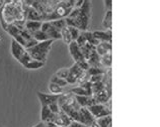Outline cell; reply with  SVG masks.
Returning a JSON list of instances; mask_svg holds the SVG:
<instances>
[{
  "label": "cell",
  "mask_w": 160,
  "mask_h": 127,
  "mask_svg": "<svg viewBox=\"0 0 160 127\" xmlns=\"http://www.w3.org/2000/svg\"><path fill=\"white\" fill-rule=\"evenodd\" d=\"M112 46L111 42H99V44L95 46V52L99 57H103L106 54H112Z\"/></svg>",
  "instance_id": "cell-18"
},
{
  "label": "cell",
  "mask_w": 160,
  "mask_h": 127,
  "mask_svg": "<svg viewBox=\"0 0 160 127\" xmlns=\"http://www.w3.org/2000/svg\"><path fill=\"white\" fill-rule=\"evenodd\" d=\"M103 76L104 75H98V76H91V77H89V81L91 84H95V83H98L100 81H102L103 79Z\"/></svg>",
  "instance_id": "cell-38"
},
{
  "label": "cell",
  "mask_w": 160,
  "mask_h": 127,
  "mask_svg": "<svg viewBox=\"0 0 160 127\" xmlns=\"http://www.w3.org/2000/svg\"><path fill=\"white\" fill-rule=\"evenodd\" d=\"M33 127H46V124L44 123V122H42V121H41V122H39L38 124H36Z\"/></svg>",
  "instance_id": "cell-44"
},
{
  "label": "cell",
  "mask_w": 160,
  "mask_h": 127,
  "mask_svg": "<svg viewBox=\"0 0 160 127\" xmlns=\"http://www.w3.org/2000/svg\"><path fill=\"white\" fill-rule=\"evenodd\" d=\"M73 8H74L73 0H62V1H59L57 6L55 7L54 11L49 16H47L45 21L65 19L70 14V12L72 11Z\"/></svg>",
  "instance_id": "cell-7"
},
{
  "label": "cell",
  "mask_w": 160,
  "mask_h": 127,
  "mask_svg": "<svg viewBox=\"0 0 160 127\" xmlns=\"http://www.w3.org/2000/svg\"><path fill=\"white\" fill-rule=\"evenodd\" d=\"M71 120L69 116L67 115V114L62 111V110L60 109V111H59L57 114H55L54 115V118H53V123L56 124L58 126H64V127H68L69 124L71 123Z\"/></svg>",
  "instance_id": "cell-13"
},
{
  "label": "cell",
  "mask_w": 160,
  "mask_h": 127,
  "mask_svg": "<svg viewBox=\"0 0 160 127\" xmlns=\"http://www.w3.org/2000/svg\"><path fill=\"white\" fill-rule=\"evenodd\" d=\"M48 107H49L50 110H51V112L54 113V114H57L59 111H60V107H59L58 102L57 103H53V104H51L50 106H48Z\"/></svg>",
  "instance_id": "cell-39"
},
{
  "label": "cell",
  "mask_w": 160,
  "mask_h": 127,
  "mask_svg": "<svg viewBox=\"0 0 160 127\" xmlns=\"http://www.w3.org/2000/svg\"><path fill=\"white\" fill-rule=\"evenodd\" d=\"M81 32H82V35H84V37H85V40H86V41L88 42V44H90L91 45H93V46H96L99 44V42L94 39L93 35H92V31H81Z\"/></svg>",
  "instance_id": "cell-27"
},
{
  "label": "cell",
  "mask_w": 160,
  "mask_h": 127,
  "mask_svg": "<svg viewBox=\"0 0 160 127\" xmlns=\"http://www.w3.org/2000/svg\"><path fill=\"white\" fill-rule=\"evenodd\" d=\"M60 33H61V39L63 40V41H64L65 44L69 45L70 42L72 41V39H71V35H70L68 26H66L65 28H63Z\"/></svg>",
  "instance_id": "cell-30"
},
{
  "label": "cell",
  "mask_w": 160,
  "mask_h": 127,
  "mask_svg": "<svg viewBox=\"0 0 160 127\" xmlns=\"http://www.w3.org/2000/svg\"><path fill=\"white\" fill-rule=\"evenodd\" d=\"M33 37V40H36L38 42H42V41H46V40H50V37L47 35V33H45L42 31H38L32 35Z\"/></svg>",
  "instance_id": "cell-28"
},
{
  "label": "cell",
  "mask_w": 160,
  "mask_h": 127,
  "mask_svg": "<svg viewBox=\"0 0 160 127\" xmlns=\"http://www.w3.org/2000/svg\"><path fill=\"white\" fill-rule=\"evenodd\" d=\"M95 120V118L92 116V114L89 112L87 108L81 107L79 110V122L84 124L85 126H89L92 122Z\"/></svg>",
  "instance_id": "cell-15"
},
{
  "label": "cell",
  "mask_w": 160,
  "mask_h": 127,
  "mask_svg": "<svg viewBox=\"0 0 160 127\" xmlns=\"http://www.w3.org/2000/svg\"><path fill=\"white\" fill-rule=\"evenodd\" d=\"M49 90H50V92H51V94H53V95L63 94V88L58 86V85H56V84H54V83L49 84Z\"/></svg>",
  "instance_id": "cell-32"
},
{
  "label": "cell",
  "mask_w": 160,
  "mask_h": 127,
  "mask_svg": "<svg viewBox=\"0 0 160 127\" xmlns=\"http://www.w3.org/2000/svg\"><path fill=\"white\" fill-rule=\"evenodd\" d=\"M24 23L8 25V26L4 27L3 29L12 37V40H15L22 46H23L26 49H28L29 48H32V46L36 45L38 44V41L36 40H33L31 33L26 29Z\"/></svg>",
  "instance_id": "cell-3"
},
{
  "label": "cell",
  "mask_w": 160,
  "mask_h": 127,
  "mask_svg": "<svg viewBox=\"0 0 160 127\" xmlns=\"http://www.w3.org/2000/svg\"><path fill=\"white\" fill-rule=\"evenodd\" d=\"M88 80H89V75H88L87 71H83L82 73L77 77V83L82 84V83L87 82Z\"/></svg>",
  "instance_id": "cell-36"
},
{
  "label": "cell",
  "mask_w": 160,
  "mask_h": 127,
  "mask_svg": "<svg viewBox=\"0 0 160 127\" xmlns=\"http://www.w3.org/2000/svg\"><path fill=\"white\" fill-rule=\"evenodd\" d=\"M75 42L78 45V46L79 48H81V46H83V45H85L86 44H87V41H86V40H85V37H84V35H82V32H80V35H79V36H78V39L75 40Z\"/></svg>",
  "instance_id": "cell-37"
},
{
  "label": "cell",
  "mask_w": 160,
  "mask_h": 127,
  "mask_svg": "<svg viewBox=\"0 0 160 127\" xmlns=\"http://www.w3.org/2000/svg\"><path fill=\"white\" fill-rule=\"evenodd\" d=\"M4 4H5V1H3V0H0V8H2Z\"/></svg>",
  "instance_id": "cell-45"
},
{
  "label": "cell",
  "mask_w": 160,
  "mask_h": 127,
  "mask_svg": "<svg viewBox=\"0 0 160 127\" xmlns=\"http://www.w3.org/2000/svg\"><path fill=\"white\" fill-rule=\"evenodd\" d=\"M112 54H106L103 57H100V65H102V68H111L112 67Z\"/></svg>",
  "instance_id": "cell-29"
},
{
  "label": "cell",
  "mask_w": 160,
  "mask_h": 127,
  "mask_svg": "<svg viewBox=\"0 0 160 127\" xmlns=\"http://www.w3.org/2000/svg\"><path fill=\"white\" fill-rule=\"evenodd\" d=\"M92 96L94 97L98 104H108V102L112 98V88L106 87V89H103L102 91L96 93Z\"/></svg>",
  "instance_id": "cell-14"
},
{
  "label": "cell",
  "mask_w": 160,
  "mask_h": 127,
  "mask_svg": "<svg viewBox=\"0 0 160 127\" xmlns=\"http://www.w3.org/2000/svg\"><path fill=\"white\" fill-rule=\"evenodd\" d=\"M69 53L71 54V57L74 60L75 64H79L82 62H85L86 60L82 56V53L80 50V48L75 41H71L69 44Z\"/></svg>",
  "instance_id": "cell-11"
},
{
  "label": "cell",
  "mask_w": 160,
  "mask_h": 127,
  "mask_svg": "<svg viewBox=\"0 0 160 127\" xmlns=\"http://www.w3.org/2000/svg\"><path fill=\"white\" fill-rule=\"evenodd\" d=\"M50 83H54V84H56L58 85V86H60V87H65L67 86V82H66V80H63L61 78H58L57 76H52V78H51V81H50Z\"/></svg>",
  "instance_id": "cell-33"
},
{
  "label": "cell",
  "mask_w": 160,
  "mask_h": 127,
  "mask_svg": "<svg viewBox=\"0 0 160 127\" xmlns=\"http://www.w3.org/2000/svg\"><path fill=\"white\" fill-rule=\"evenodd\" d=\"M94 39L98 42H111L112 44V31H95L92 32Z\"/></svg>",
  "instance_id": "cell-16"
},
{
  "label": "cell",
  "mask_w": 160,
  "mask_h": 127,
  "mask_svg": "<svg viewBox=\"0 0 160 127\" xmlns=\"http://www.w3.org/2000/svg\"><path fill=\"white\" fill-rule=\"evenodd\" d=\"M112 10L106 11L104 17L102 20V26L108 29V31H112Z\"/></svg>",
  "instance_id": "cell-23"
},
{
  "label": "cell",
  "mask_w": 160,
  "mask_h": 127,
  "mask_svg": "<svg viewBox=\"0 0 160 127\" xmlns=\"http://www.w3.org/2000/svg\"><path fill=\"white\" fill-rule=\"evenodd\" d=\"M41 26H42L41 21H29V20H27L26 23H24V27H26V29L29 33H31L32 35L35 32H37L38 31H41Z\"/></svg>",
  "instance_id": "cell-20"
},
{
  "label": "cell",
  "mask_w": 160,
  "mask_h": 127,
  "mask_svg": "<svg viewBox=\"0 0 160 127\" xmlns=\"http://www.w3.org/2000/svg\"><path fill=\"white\" fill-rule=\"evenodd\" d=\"M58 104L60 109L69 116L71 120L79 122V110L81 107L77 103L74 94L71 92L61 94L58 100Z\"/></svg>",
  "instance_id": "cell-5"
},
{
  "label": "cell",
  "mask_w": 160,
  "mask_h": 127,
  "mask_svg": "<svg viewBox=\"0 0 160 127\" xmlns=\"http://www.w3.org/2000/svg\"><path fill=\"white\" fill-rule=\"evenodd\" d=\"M54 41L55 40H46V41L38 42L36 45L28 49L27 50L29 54V56H31L35 61L46 64L47 59H48V54L52 49V45L54 44Z\"/></svg>",
  "instance_id": "cell-6"
},
{
  "label": "cell",
  "mask_w": 160,
  "mask_h": 127,
  "mask_svg": "<svg viewBox=\"0 0 160 127\" xmlns=\"http://www.w3.org/2000/svg\"><path fill=\"white\" fill-rule=\"evenodd\" d=\"M41 31H44L45 33H47V35L50 37V40H56L61 39V33L58 31H56L49 21H43V22H42Z\"/></svg>",
  "instance_id": "cell-9"
},
{
  "label": "cell",
  "mask_w": 160,
  "mask_h": 127,
  "mask_svg": "<svg viewBox=\"0 0 160 127\" xmlns=\"http://www.w3.org/2000/svg\"><path fill=\"white\" fill-rule=\"evenodd\" d=\"M37 96L42 106H50L53 103H57L60 95H53V94H46V93L38 92Z\"/></svg>",
  "instance_id": "cell-12"
},
{
  "label": "cell",
  "mask_w": 160,
  "mask_h": 127,
  "mask_svg": "<svg viewBox=\"0 0 160 127\" xmlns=\"http://www.w3.org/2000/svg\"><path fill=\"white\" fill-rule=\"evenodd\" d=\"M88 127H99V125H98V122H96V119L93 121V122H92V123L89 125V126H88Z\"/></svg>",
  "instance_id": "cell-43"
},
{
  "label": "cell",
  "mask_w": 160,
  "mask_h": 127,
  "mask_svg": "<svg viewBox=\"0 0 160 127\" xmlns=\"http://www.w3.org/2000/svg\"><path fill=\"white\" fill-rule=\"evenodd\" d=\"M91 17V2L84 0L81 7L73 8L65 18L67 26L76 27L80 31H86Z\"/></svg>",
  "instance_id": "cell-2"
},
{
  "label": "cell",
  "mask_w": 160,
  "mask_h": 127,
  "mask_svg": "<svg viewBox=\"0 0 160 127\" xmlns=\"http://www.w3.org/2000/svg\"><path fill=\"white\" fill-rule=\"evenodd\" d=\"M68 127H87V126H85L82 123H80V122H78V121H71V123L69 124Z\"/></svg>",
  "instance_id": "cell-40"
},
{
  "label": "cell",
  "mask_w": 160,
  "mask_h": 127,
  "mask_svg": "<svg viewBox=\"0 0 160 127\" xmlns=\"http://www.w3.org/2000/svg\"><path fill=\"white\" fill-rule=\"evenodd\" d=\"M80 50H81L82 56L84 57V59H85L86 62H87V60L89 59V57L92 54V53L95 50V46L91 45L90 44H88V42H87L85 45H83V46L80 48Z\"/></svg>",
  "instance_id": "cell-24"
},
{
  "label": "cell",
  "mask_w": 160,
  "mask_h": 127,
  "mask_svg": "<svg viewBox=\"0 0 160 127\" xmlns=\"http://www.w3.org/2000/svg\"><path fill=\"white\" fill-rule=\"evenodd\" d=\"M104 5H106L107 11L112 10V1H111V0H107V1H104Z\"/></svg>",
  "instance_id": "cell-41"
},
{
  "label": "cell",
  "mask_w": 160,
  "mask_h": 127,
  "mask_svg": "<svg viewBox=\"0 0 160 127\" xmlns=\"http://www.w3.org/2000/svg\"><path fill=\"white\" fill-rule=\"evenodd\" d=\"M50 23L52 24V26L58 31L59 32H61L63 28H65L67 26V24L65 22V19H58V20H53V21H49Z\"/></svg>",
  "instance_id": "cell-26"
},
{
  "label": "cell",
  "mask_w": 160,
  "mask_h": 127,
  "mask_svg": "<svg viewBox=\"0 0 160 127\" xmlns=\"http://www.w3.org/2000/svg\"><path fill=\"white\" fill-rule=\"evenodd\" d=\"M69 75V68H63V69H60L59 71L56 72V74H55V76H57L58 78H61L63 80H66L67 77H68Z\"/></svg>",
  "instance_id": "cell-34"
},
{
  "label": "cell",
  "mask_w": 160,
  "mask_h": 127,
  "mask_svg": "<svg viewBox=\"0 0 160 127\" xmlns=\"http://www.w3.org/2000/svg\"><path fill=\"white\" fill-rule=\"evenodd\" d=\"M89 77L91 76H98V75H104L107 73V71L103 69V68H91L89 67V69L87 71Z\"/></svg>",
  "instance_id": "cell-31"
},
{
  "label": "cell",
  "mask_w": 160,
  "mask_h": 127,
  "mask_svg": "<svg viewBox=\"0 0 160 127\" xmlns=\"http://www.w3.org/2000/svg\"><path fill=\"white\" fill-rule=\"evenodd\" d=\"M54 115L55 114L51 112V110L49 109L48 106H42V109H41V120H42V122H44L45 124L49 123V122H52Z\"/></svg>",
  "instance_id": "cell-19"
},
{
  "label": "cell",
  "mask_w": 160,
  "mask_h": 127,
  "mask_svg": "<svg viewBox=\"0 0 160 127\" xmlns=\"http://www.w3.org/2000/svg\"><path fill=\"white\" fill-rule=\"evenodd\" d=\"M46 127H64V126H58L56 124H54L53 122H49V123H46Z\"/></svg>",
  "instance_id": "cell-42"
},
{
  "label": "cell",
  "mask_w": 160,
  "mask_h": 127,
  "mask_svg": "<svg viewBox=\"0 0 160 127\" xmlns=\"http://www.w3.org/2000/svg\"><path fill=\"white\" fill-rule=\"evenodd\" d=\"M87 63H88V65H89V67H91V68H102V65H100V57L96 54L95 50L92 53L89 59L87 60Z\"/></svg>",
  "instance_id": "cell-22"
},
{
  "label": "cell",
  "mask_w": 160,
  "mask_h": 127,
  "mask_svg": "<svg viewBox=\"0 0 160 127\" xmlns=\"http://www.w3.org/2000/svg\"><path fill=\"white\" fill-rule=\"evenodd\" d=\"M29 5L28 1H5L0 9V22L2 27L27 21V14Z\"/></svg>",
  "instance_id": "cell-1"
},
{
  "label": "cell",
  "mask_w": 160,
  "mask_h": 127,
  "mask_svg": "<svg viewBox=\"0 0 160 127\" xmlns=\"http://www.w3.org/2000/svg\"><path fill=\"white\" fill-rule=\"evenodd\" d=\"M10 52H11L12 57H13L22 67L26 68V69L39 70L45 66L44 63H41V62H38V61L33 60V59L29 56L28 50L13 40H12V41H11Z\"/></svg>",
  "instance_id": "cell-4"
},
{
  "label": "cell",
  "mask_w": 160,
  "mask_h": 127,
  "mask_svg": "<svg viewBox=\"0 0 160 127\" xmlns=\"http://www.w3.org/2000/svg\"><path fill=\"white\" fill-rule=\"evenodd\" d=\"M89 112L92 114L95 119L102 118L108 115H112V109L108 108V106L106 104H94L87 108Z\"/></svg>",
  "instance_id": "cell-8"
},
{
  "label": "cell",
  "mask_w": 160,
  "mask_h": 127,
  "mask_svg": "<svg viewBox=\"0 0 160 127\" xmlns=\"http://www.w3.org/2000/svg\"><path fill=\"white\" fill-rule=\"evenodd\" d=\"M112 115H108L96 119V122L98 123L99 127H112Z\"/></svg>",
  "instance_id": "cell-25"
},
{
  "label": "cell",
  "mask_w": 160,
  "mask_h": 127,
  "mask_svg": "<svg viewBox=\"0 0 160 127\" xmlns=\"http://www.w3.org/2000/svg\"><path fill=\"white\" fill-rule=\"evenodd\" d=\"M27 20L41 21V22H43V17H42V15L36 9H33L32 7L29 6L28 10V14H27Z\"/></svg>",
  "instance_id": "cell-21"
},
{
  "label": "cell",
  "mask_w": 160,
  "mask_h": 127,
  "mask_svg": "<svg viewBox=\"0 0 160 127\" xmlns=\"http://www.w3.org/2000/svg\"><path fill=\"white\" fill-rule=\"evenodd\" d=\"M75 96H92V90H91V83L87 81L85 83L80 84L78 87L72 89L70 91Z\"/></svg>",
  "instance_id": "cell-10"
},
{
  "label": "cell",
  "mask_w": 160,
  "mask_h": 127,
  "mask_svg": "<svg viewBox=\"0 0 160 127\" xmlns=\"http://www.w3.org/2000/svg\"><path fill=\"white\" fill-rule=\"evenodd\" d=\"M75 99H76L80 107H84V108H88L92 105L98 104L93 96H75Z\"/></svg>",
  "instance_id": "cell-17"
},
{
  "label": "cell",
  "mask_w": 160,
  "mask_h": 127,
  "mask_svg": "<svg viewBox=\"0 0 160 127\" xmlns=\"http://www.w3.org/2000/svg\"><path fill=\"white\" fill-rule=\"evenodd\" d=\"M1 41H2V36L0 35V42H1Z\"/></svg>",
  "instance_id": "cell-46"
},
{
  "label": "cell",
  "mask_w": 160,
  "mask_h": 127,
  "mask_svg": "<svg viewBox=\"0 0 160 127\" xmlns=\"http://www.w3.org/2000/svg\"><path fill=\"white\" fill-rule=\"evenodd\" d=\"M68 29H69V32H70V35H71V39H72V41H75L77 39H78V36L80 35V31L78 28L76 27H71V26H68Z\"/></svg>",
  "instance_id": "cell-35"
}]
</instances>
